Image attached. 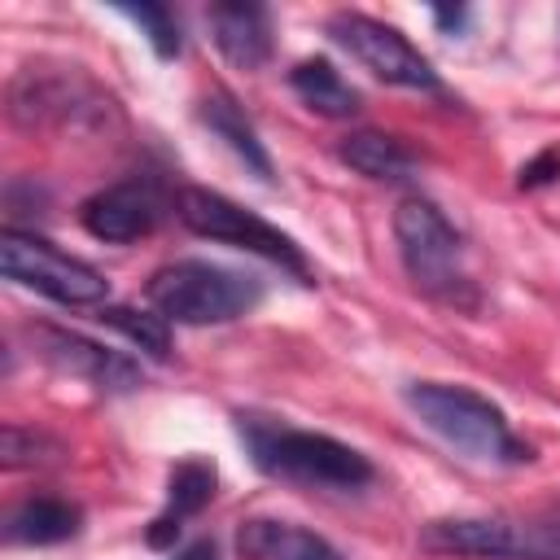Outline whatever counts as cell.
<instances>
[{"label":"cell","mask_w":560,"mask_h":560,"mask_svg":"<svg viewBox=\"0 0 560 560\" xmlns=\"http://www.w3.org/2000/svg\"><path fill=\"white\" fill-rule=\"evenodd\" d=\"M328 35L363 66L372 70L381 83H394V88H438V74L433 66L420 57V48H411V39L368 13H332L328 18Z\"/></svg>","instance_id":"7"},{"label":"cell","mask_w":560,"mask_h":560,"mask_svg":"<svg viewBox=\"0 0 560 560\" xmlns=\"http://www.w3.org/2000/svg\"><path fill=\"white\" fill-rule=\"evenodd\" d=\"M289 88L315 109V114H324V118H350V114H359V92L341 79V70L332 66V61H324V57H306V61H298L293 70H289Z\"/></svg>","instance_id":"17"},{"label":"cell","mask_w":560,"mask_h":560,"mask_svg":"<svg viewBox=\"0 0 560 560\" xmlns=\"http://www.w3.org/2000/svg\"><path fill=\"white\" fill-rule=\"evenodd\" d=\"M0 267L13 284L35 289L61 306H101L109 298V280L92 262L57 249L52 241H44L35 232L4 228L0 232Z\"/></svg>","instance_id":"6"},{"label":"cell","mask_w":560,"mask_h":560,"mask_svg":"<svg viewBox=\"0 0 560 560\" xmlns=\"http://www.w3.org/2000/svg\"><path fill=\"white\" fill-rule=\"evenodd\" d=\"M407 407L420 416L424 429H433L446 446H455L468 459L481 464H525L534 459L529 446L508 429V416L468 385L446 381H416L407 385Z\"/></svg>","instance_id":"2"},{"label":"cell","mask_w":560,"mask_h":560,"mask_svg":"<svg viewBox=\"0 0 560 560\" xmlns=\"http://www.w3.org/2000/svg\"><path fill=\"white\" fill-rule=\"evenodd\" d=\"M236 551L245 560H341L337 547L324 542L319 534L293 521H267V516H254L236 529Z\"/></svg>","instance_id":"13"},{"label":"cell","mask_w":560,"mask_h":560,"mask_svg":"<svg viewBox=\"0 0 560 560\" xmlns=\"http://www.w3.org/2000/svg\"><path fill=\"white\" fill-rule=\"evenodd\" d=\"M433 18H438V22L446 26V31H455V26H459V22L468 18V13H464V9H433Z\"/></svg>","instance_id":"23"},{"label":"cell","mask_w":560,"mask_h":560,"mask_svg":"<svg viewBox=\"0 0 560 560\" xmlns=\"http://www.w3.org/2000/svg\"><path fill=\"white\" fill-rule=\"evenodd\" d=\"M394 236H398L402 267L420 293H429L446 306H472L477 302L472 280L464 271V241L433 201L407 197L394 210Z\"/></svg>","instance_id":"4"},{"label":"cell","mask_w":560,"mask_h":560,"mask_svg":"<svg viewBox=\"0 0 560 560\" xmlns=\"http://www.w3.org/2000/svg\"><path fill=\"white\" fill-rule=\"evenodd\" d=\"M92 88L74 70H44V66H22L9 83V118L18 127H44V122H70L92 105Z\"/></svg>","instance_id":"8"},{"label":"cell","mask_w":560,"mask_h":560,"mask_svg":"<svg viewBox=\"0 0 560 560\" xmlns=\"http://www.w3.org/2000/svg\"><path fill=\"white\" fill-rule=\"evenodd\" d=\"M52 451L48 438L31 433V429H18V424H4V438H0V455H4V468H26V464H44Z\"/></svg>","instance_id":"20"},{"label":"cell","mask_w":560,"mask_h":560,"mask_svg":"<svg viewBox=\"0 0 560 560\" xmlns=\"http://www.w3.org/2000/svg\"><path fill=\"white\" fill-rule=\"evenodd\" d=\"M118 13L122 18H131L136 26H140V35L153 44V52L158 57H179V22H175V13L166 9V4H118Z\"/></svg>","instance_id":"19"},{"label":"cell","mask_w":560,"mask_h":560,"mask_svg":"<svg viewBox=\"0 0 560 560\" xmlns=\"http://www.w3.org/2000/svg\"><path fill=\"white\" fill-rule=\"evenodd\" d=\"M214 486H219V472L210 459H179L166 477V508L162 516L149 525V547H171L184 529L188 516H197L210 499H214Z\"/></svg>","instance_id":"12"},{"label":"cell","mask_w":560,"mask_h":560,"mask_svg":"<svg viewBox=\"0 0 560 560\" xmlns=\"http://www.w3.org/2000/svg\"><path fill=\"white\" fill-rule=\"evenodd\" d=\"M241 438L267 477H284L315 490H363L372 481L368 455L328 433L276 424L262 416H241Z\"/></svg>","instance_id":"1"},{"label":"cell","mask_w":560,"mask_h":560,"mask_svg":"<svg viewBox=\"0 0 560 560\" xmlns=\"http://www.w3.org/2000/svg\"><path fill=\"white\" fill-rule=\"evenodd\" d=\"M35 350L66 376H79L96 389H131L140 385V372L131 359L79 337V332H66V328H35Z\"/></svg>","instance_id":"10"},{"label":"cell","mask_w":560,"mask_h":560,"mask_svg":"<svg viewBox=\"0 0 560 560\" xmlns=\"http://www.w3.org/2000/svg\"><path fill=\"white\" fill-rule=\"evenodd\" d=\"M101 324H109L114 332H122L136 350L153 354V359H166L171 354V328L158 311H136V306H101L96 315Z\"/></svg>","instance_id":"18"},{"label":"cell","mask_w":560,"mask_h":560,"mask_svg":"<svg viewBox=\"0 0 560 560\" xmlns=\"http://www.w3.org/2000/svg\"><path fill=\"white\" fill-rule=\"evenodd\" d=\"M337 158L368 175V179H385V184H398V179H411L416 171V158L407 153L402 140L385 136V131H350L341 144H337Z\"/></svg>","instance_id":"16"},{"label":"cell","mask_w":560,"mask_h":560,"mask_svg":"<svg viewBox=\"0 0 560 560\" xmlns=\"http://www.w3.org/2000/svg\"><path fill=\"white\" fill-rule=\"evenodd\" d=\"M560 179V149H542L538 158H529L521 166V188H538V184H551Z\"/></svg>","instance_id":"21"},{"label":"cell","mask_w":560,"mask_h":560,"mask_svg":"<svg viewBox=\"0 0 560 560\" xmlns=\"http://www.w3.org/2000/svg\"><path fill=\"white\" fill-rule=\"evenodd\" d=\"M197 118L236 153V162H245V171H254L258 179H276V166H271V158H267V149H262L254 122L245 118V109L236 105L232 92H210V96L197 105Z\"/></svg>","instance_id":"14"},{"label":"cell","mask_w":560,"mask_h":560,"mask_svg":"<svg viewBox=\"0 0 560 560\" xmlns=\"http://www.w3.org/2000/svg\"><path fill=\"white\" fill-rule=\"evenodd\" d=\"M210 22V35L219 44V52L241 66V70H258L267 66L271 57V22H267V9L262 4H210L206 13Z\"/></svg>","instance_id":"11"},{"label":"cell","mask_w":560,"mask_h":560,"mask_svg":"<svg viewBox=\"0 0 560 560\" xmlns=\"http://www.w3.org/2000/svg\"><path fill=\"white\" fill-rule=\"evenodd\" d=\"M162 214V201L153 192L149 179H122V184H109L101 192H92L83 206H79V223L96 236V241H109V245H127V241H140L153 232Z\"/></svg>","instance_id":"9"},{"label":"cell","mask_w":560,"mask_h":560,"mask_svg":"<svg viewBox=\"0 0 560 560\" xmlns=\"http://www.w3.org/2000/svg\"><path fill=\"white\" fill-rule=\"evenodd\" d=\"M175 560H219V547L210 542V538H197L192 547H184Z\"/></svg>","instance_id":"22"},{"label":"cell","mask_w":560,"mask_h":560,"mask_svg":"<svg viewBox=\"0 0 560 560\" xmlns=\"http://www.w3.org/2000/svg\"><path fill=\"white\" fill-rule=\"evenodd\" d=\"M175 214H179L184 228H192L197 236L223 241V245H236V249H249V254H262L267 262L284 267V271H293L302 284H311L306 254H302L280 228H271V223L258 219L254 210L236 206L232 197H223V192H214V188H179Z\"/></svg>","instance_id":"5"},{"label":"cell","mask_w":560,"mask_h":560,"mask_svg":"<svg viewBox=\"0 0 560 560\" xmlns=\"http://www.w3.org/2000/svg\"><path fill=\"white\" fill-rule=\"evenodd\" d=\"M83 525V512L66 499H26L18 503L9 516H4V538L9 542H22V547H52V542H66L74 538Z\"/></svg>","instance_id":"15"},{"label":"cell","mask_w":560,"mask_h":560,"mask_svg":"<svg viewBox=\"0 0 560 560\" xmlns=\"http://www.w3.org/2000/svg\"><path fill=\"white\" fill-rule=\"evenodd\" d=\"M144 293L166 324H228L262 302V284L254 276L206 258H179L158 267Z\"/></svg>","instance_id":"3"}]
</instances>
